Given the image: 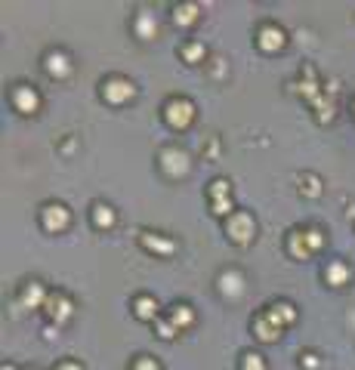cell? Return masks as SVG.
Instances as JSON below:
<instances>
[{
  "instance_id": "1",
  "label": "cell",
  "mask_w": 355,
  "mask_h": 370,
  "mask_svg": "<svg viewBox=\"0 0 355 370\" xmlns=\"http://www.w3.org/2000/svg\"><path fill=\"white\" fill-rule=\"evenodd\" d=\"M167 124L170 127H189L191 118H195V105L189 99H170L167 102Z\"/></svg>"
},
{
  "instance_id": "2",
  "label": "cell",
  "mask_w": 355,
  "mask_h": 370,
  "mask_svg": "<svg viewBox=\"0 0 355 370\" xmlns=\"http://www.w3.org/2000/svg\"><path fill=\"white\" fill-rule=\"evenodd\" d=\"M226 232H229V238L235 241V244H247V241L253 238V232H257V225H253V219L247 216V213H235V216L229 219V225H226Z\"/></svg>"
},
{
  "instance_id": "3",
  "label": "cell",
  "mask_w": 355,
  "mask_h": 370,
  "mask_svg": "<svg viewBox=\"0 0 355 370\" xmlns=\"http://www.w3.org/2000/svg\"><path fill=\"white\" fill-rule=\"evenodd\" d=\"M133 83L130 81H124V77H111L109 83L102 87V96L109 99V102H115V105H120V102H127V99L133 96Z\"/></svg>"
},
{
  "instance_id": "4",
  "label": "cell",
  "mask_w": 355,
  "mask_h": 370,
  "mask_svg": "<svg viewBox=\"0 0 355 370\" xmlns=\"http://www.w3.org/2000/svg\"><path fill=\"white\" fill-rule=\"evenodd\" d=\"M161 167H164L170 176L186 173V170H189V154L180 152V148H167V152L161 154Z\"/></svg>"
},
{
  "instance_id": "5",
  "label": "cell",
  "mask_w": 355,
  "mask_h": 370,
  "mask_svg": "<svg viewBox=\"0 0 355 370\" xmlns=\"http://www.w3.org/2000/svg\"><path fill=\"white\" fill-rule=\"evenodd\" d=\"M13 99H16V108L22 111V115H34V111L40 108V96H38V90H31V87H19Z\"/></svg>"
},
{
  "instance_id": "6",
  "label": "cell",
  "mask_w": 355,
  "mask_h": 370,
  "mask_svg": "<svg viewBox=\"0 0 355 370\" xmlns=\"http://www.w3.org/2000/svg\"><path fill=\"white\" fill-rule=\"evenodd\" d=\"M68 219L71 216H68V210L62 207V204H49V207L44 210V225L49 232H62L68 225Z\"/></svg>"
},
{
  "instance_id": "7",
  "label": "cell",
  "mask_w": 355,
  "mask_h": 370,
  "mask_svg": "<svg viewBox=\"0 0 355 370\" xmlns=\"http://www.w3.org/2000/svg\"><path fill=\"white\" fill-rule=\"evenodd\" d=\"M257 44L266 49V53H272V49H281L284 47V31H281V28H275V25H262Z\"/></svg>"
},
{
  "instance_id": "8",
  "label": "cell",
  "mask_w": 355,
  "mask_h": 370,
  "mask_svg": "<svg viewBox=\"0 0 355 370\" xmlns=\"http://www.w3.org/2000/svg\"><path fill=\"white\" fill-rule=\"evenodd\" d=\"M266 318H269V321H272V324L281 330L284 324H290V321H294V318H297V309H294V305H290V303H275V305H269Z\"/></svg>"
},
{
  "instance_id": "9",
  "label": "cell",
  "mask_w": 355,
  "mask_h": 370,
  "mask_svg": "<svg viewBox=\"0 0 355 370\" xmlns=\"http://www.w3.org/2000/svg\"><path fill=\"white\" fill-rule=\"evenodd\" d=\"M47 312L49 318H56V321H65V318L71 315V300L65 293H56V296H47Z\"/></svg>"
},
{
  "instance_id": "10",
  "label": "cell",
  "mask_w": 355,
  "mask_h": 370,
  "mask_svg": "<svg viewBox=\"0 0 355 370\" xmlns=\"http://www.w3.org/2000/svg\"><path fill=\"white\" fill-rule=\"evenodd\" d=\"M47 71H49L53 77H65L68 71H71L65 53H49V56H47Z\"/></svg>"
},
{
  "instance_id": "11",
  "label": "cell",
  "mask_w": 355,
  "mask_h": 370,
  "mask_svg": "<svg viewBox=\"0 0 355 370\" xmlns=\"http://www.w3.org/2000/svg\"><path fill=\"white\" fill-rule=\"evenodd\" d=\"M324 278H328L331 287H343V284L349 281V268H346L343 262H331L328 272H324Z\"/></svg>"
},
{
  "instance_id": "12",
  "label": "cell",
  "mask_w": 355,
  "mask_h": 370,
  "mask_svg": "<svg viewBox=\"0 0 355 370\" xmlns=\"http://www.w3.org/2000/svg\"><path fill=\"white\" fill-rule=\"evenodd\" d=\"M219 290L226 296H238L241 293V275L238 272H223L219 275Z\"/></svg>"
},
{
  "instance_id": "13",
  "label": "cell",
  "mask_w": 355,
  "mask_h": 370,
  "mask_svg": "<svg viewBox=\"0 0 355 370\" xmlns=\"http://www.w3.org/2000/svg\"><path fill=\"white\" fill-rule=\"evenodd\" d=\"M93 223L99 225V229H111V225H115V210H111L109 204H96V207H93Z\"/></svg>"
},
{
  "instance_id": "14",
  "label": "cell",
  "mask_w": 355,
  "mask_h": 370,
  "mask_svg": "<svg viewBox=\"0 0 355 370\" xmlns=\"http://www.w3.org/2000/svg\"><path fill=\"white\" fill-rule=\"evenodd\" d=\"M191 321H195V315H191L189 305H176V309L170 312V324L173 327H189Z\"/></svg>"
},
{
  "instance_id": "15",
  "label": "cell",
  "mask_w": 355,
  "mask_h": 370,
  "mask_svg": "<svg viewBox=\"0 0 355 370\" xmlns=\"http://www.w3.org/2000/svg\"><path fill=\"white\" fill-rule=\"evenodd\" d=\"M257 330H260V333H257L260 339H278V337H281V330H278V327H275L272 321H269L266 315L257 318Z\"/></svg>"
},
{
  "instance_id": "16",
  "label": "cell",
  "mask_w": 355,
  "mask_h": 370,
  "mask_svg": "<svg viewBox=\"0 0 355 370\" xmlns=\"http://www.w3.org/2000/svg\"><path fill=\"white\" fill-rule=\"evenodd\" d=\"M155 312H158V303H155L152 296H139V300H136V315L148 321V318H155Z\"/></svg>"
},
{
  "instance_id": "17",
  "label": "cell",
  "mask_w": 355,
  "mask_h": 370,
  "mask_svg": "<svg viewBox=\"0 0 355 370\" xmlns=\"http://www.w3.org/2000/svg\"><path fill=\"white\" fill-rule=\"evenodd\" d=\"M195 19H198V6H195V3L176 6V22H180V25H191Z\"/></svg>"
},
{
  "instance_id": "18",
  "label": "cell",
  "mask_w": 355,
  "mask_h": 370,
  "mask_svg": "<svg viewBox=\"0 0 355 370\" xmlns=\"http://www.w3.org/2000/svg\"><path fill=\"white\" fill-rule=\"evenodd\" d=\"M290 250H294L297 256H309V244H306V232H294L290 234Z\"/></svg>"
},
{
  "instance_id": "19",
  "label": "cell",
  "mask_w": 355,
  "mask_h": 370,
  "mask_svg": "<svg viewBox=\"0 0 355 370\" xmlns=\"http://www.w3.org/2000/svg\"><path fill=\"white\" fill-rule=\"evenodd\" d=\"M40 300H44V287H40V284H28L25 293H22V303L25 305H38Z\"/></svg>"
},
{
  "instance_id": "20",
  "label": "cell",
  "mask_w": 355,
  "mask_h": 370,
  "mask_svg": "<svg viewBox=\"0 0 355 370\" xmlns=\"http://www.w3.org/2000/svg\"><path fill=\"white\" fill-rule=\"evenodd\" d=\"M155 28H158V25L152 22V16H148V13H142V16H139V22H136L139 38H142V40H148V38H152V34H155Z\"/></svg>"
},
{
  "instance_id": "21",
  "label": "cell",
  "mask_w": 355,
  "mask_h": 370,
  "mask_svg": "<svg viewBox=\"0 0 355 370\" xmlns=\"http://www.w3.org/2000/svg\"><path fill=\"white\" fill-rule=\"evenodd\" d=\"M142 244H145V247H148V250H158V253H170V250H173V241H161V238H148V234H145V238H142Z\"/></svg>"
},
{
  "instance_id": "22",
  "label": "cell",
  "mask_w": 355,
  "mask_h": 370,
  "mask_svg": "<svg viewBox=\"0 0 355 370\" xmlns=\"http://www.w3.org/2000/svg\"><path fill=\"white\" fill-rule=\"evenodd\" d=\"M244 370H266V364L257 352H244Z\"/></svg>"
},
{
  "instance_id": "23",
  "label": "cell",
  "mask_w": 355,
  "mask_h": 370,
  "mask_svg": "<svg viewBox=\"0 0 355 370\" xmlns=\"http://www.w3.org/2000/svg\"><path fill=\"white\" fill-rule=\"evenodd\" d=\"M322 232H318V229H309L306 232V244H309V250H318V247H322Z\"/></svg>"
},
{
  "instance_id": "24",
  "label": "cell",
  "mask_w": 355,
  "mask_h": 370,
  "mask_svg": "<svg viewBox=\"0 0 355 370\" xmlns=\"http://www.w3.org/2000/svg\"><path fill=\"white\" fill-rule=\"evenodd\" d=\"M204 56V47L201 44H191V47H186V59L189 62H198Z\"/></svg>"
},
{
  "instance_id": "25",
  "label": "cell",
  "mask_w": 355,
  "mask_h": 370,
  "mask_svg": "<svg viewBox=\"0 0 355 370\" xmlns=\"http://www.w3.org/2000/svg\"><path fill=\"white\" fill-rule=\"evenodd\" d=\"M133 370H161V367H158V361H155V358H139Z\"/></svg>"
},
{
  "instance_id": "26",
  "label": "cell",
  "mask_w": 355,
  "mask_h": 370,
  "mask_svg": "<svg viewBox=\"0 0 355 370\" xmlns=\"http://www.w3.org/2000/svg\"><path fill=\"white\" fill-rule=\"evenodd\" d=\"M213 207H216L213 213H229L232 210V201H229V198H219V201H213Z\"/></svg>"
},
{
  "instance_id": "27",
  "label": "cell",
  "mask_w": 355,
  "mask_h": 370,
  "mask_svg": "<svg viewBox=\"0 0 355 370\" xmlns=\"http://www.w3.org/2000/svg\"><path fill=\"white\" fill-rule=\"evenodd\" d=\"M158 330H161V337H164V339H170V337L176 333V327H173V324H167V321H158Z\"/></svg>"
},
{
  "instance_id": "28",
  "label": "cell",
  "mask_w": 355,
  "mask_h": 370,
  "mask_svg": "<svg viewBox=\"0 0 355 370\" xmlns=\"http://www.w3.org/2000/svg\"><path fill=\"white\" fill-rule=\"evenodd\" d=\"M306 191H309L312 198H315L318 191H322V188H318V179H315V176H306Z\"/></svg>"
},
{
  "instance_id": "29",
  "label": "cell",
  "mask_w": 355,
  "mask_h": 370,
  "mask_svg": "<svg viewBox=\"0 0 355 370\" xmlns=\"http://www.w3.org/2000/svg\"><path fill=\"white\" fill-rule=\"evenodd\" d=\"M303 358H306V367H318V358H315V355H303Z\"/></svg>"
},
{
  "instance_id": "30",
  "label": "cell",
  "mask_w": 355,
  "mask_h": 370,
  "mask_svg": "<svg viewBox=\"0 0 355 370\" xmlns=\"http://www.w3.org/2000/svg\"><path fill=\"white\" fill-rule=\"evenodd\" d=\"M59 370H81V364H74V361H65V364H59Z\"/></svg>"
},
{
  "instance_id": "31",
  "label": "cell",
  "mask_w": 355,
  "mask_h": 370,
  "mask_svg": "<svg viewBox=\"0 0 355 370\" xmlns=\"http://www.w3.org/2000/svg\"><path fill=\"white\" fill-rule=\"evenodd\" d=\"M3 370H16V367H13V364H3Z\"/></svg>"
}]
</instances>
